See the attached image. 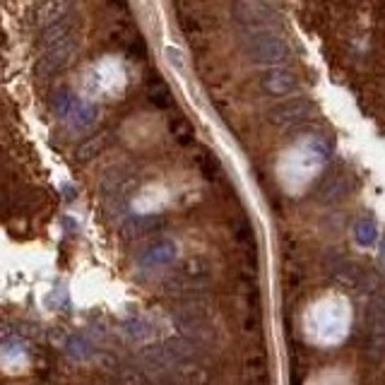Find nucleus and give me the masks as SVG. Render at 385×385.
<instances>
[{"label": "nucleus", "mask_w": 385, "mask_h": 385, "mask_svg": "<svg viewBox=\"0 0 385 385\" xmlns=\"http://www.w3.org/2000/svg\"><path fill=\"white\" fill-rule=\"evenodd\" d=\"M238 27L289 385H385V5H258Z\"/></svg>", "instance_id": "obj_1"}]
</instances>
